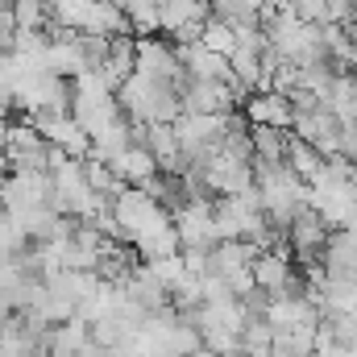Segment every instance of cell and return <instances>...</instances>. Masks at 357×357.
I'll return each mask as SVG.
<instances>
[{
    "mask_svg": "<svg viewBox=\"0 0 357 357\" xmlns=\"http://www.w3.org/2000/svg\"><path fill=\"white\" fill-rule=\"evenodd\" d=\"M241 116L250 125H274V129H291L295 121V108L287 100V91H274V88H262V91H250L241 100Z\"/></svg>",
    "mask_w": 357,
    "mask_h": 357,
    "instance_id": "6da1fadb",
    "label": "cell"
},
{
    "mask_svg": "<svg viewBox=\"0 0 357 357\" xmlns=\"http://www.w3.org/2000/svg\"><path fill=\"white\" fill-rule=\"evenodd\" d=\"M175 54H178V67H183V75H187V79H216V84H229V79H233L229 59H225V54H216V50H208L204 42L175 46Z\"/></svg>",
    "mask_w": 357,
    "mask_h": 357,
    "instance_id": "7a4b0ae2",
    "label": "cell"
},
{
    "mask_svg": "<svg viewBox=\"0 0 357 357\" xmlns=\"http://www.w3.org/2000/svg\"><path fill=\"white\" fill-rule=\"evenodd\" d=\"M133 59H137V38H133V33H112V38H108V54H104V63H100L96 75L116 91L129 75H133Z\"/></svg>",
    "mask_w": 357,
    "mask_h": 357,
    "instance_id": "3957f363",
    "label": "cell"
},
{
    "mask_svg": "<svg viewBox=\"0 0 357 357\" xmlns=\"http://www.w3.org/2000/svg\"><path fill=\"white\" fill-rule=\"evenodd\" d=\"M108 167H112V175L121 178V183H129V187H146L150 178L158 175V162H154V154L146 146H125Z\"/></svg>",
    "mask_w": 357,
    "mask_h": 357,
    "instance_id": "277c9868",
    "label": "cell"
},
{
    "mask_svg": "<svg viewBox=\"0 0 357 357\" xmlns=\"http://www.w3.org/2000/svg\"><path fill=\"white\" fill-rule=\"evenodd\" d=\"M84 33H100V38H112V33H133L129 29V17L116 0H91L88 13H84Z\"/></svg>",
    "mask_w": 357,
    "mask_h": 357,
    "instance_id": "5b68a950",
    "label": "cell"
},
{
    "mask_svg": "<svg viewBox=\"0 0 357 357\" xmlns=\"http://www.w3.org/2000/svg\"><path fill=\"white\" fill-rule=\"evenodd\" d=\"M320 104H328V112L345 125H357V75H349V71H341V75H333V84H328V91H324V100Z\"/></svg>",
    "mask_w": 357,
    "mask_h": 357,
    "instance_id": "8992f818",
    "label": "cell"
},
{
    "mask_svg": "<svg viewBox=\"0 0 357 357\" xmlns=\"http://www.w3.org/2000/svg\"><path fill=\"white\" fill-rule=\"evenodd\" d=\"M287 167H291L295 175L303 178V183H312V178L324 171V154H320L316 146L299 142L295 133H287Z\"/></svg>",
    "mask_w": 357,
    "mask_h": 357,
    "instance_id": "52a82bcc",
    "label": "cell"
},
{
    "mask_svg": "<svg viewBox=\"0 0 357 357\" xmlns=\"http://www.w3.org/2000/svg\"><path fill=\"white\" fill-rule=\"evenodd\" d=\"M208 13L229 21L233 29L241 25H262V0H208Z\"/></svg>",
    "mask_w": 357,
    "mask_h": 357,
    "instance_id": "ba28073f",
    "label": "cell"
},
{
    "mask_svg": "<svg viewBox=\"0 0 357 357\" xmlns=\"http://www.w3.org/2000/svg\"><path fill=\"white\" fill-rule=\"evenodd\" d=\"M287 133H291V129H274V125H250L254 158H266V162H287Z\"/></svg>",
    "mask_w": 357,
    "mask_h": 357,
    "instance_id": "9c48e42d",
    "label": "cell"
},
{
    "mask_svg": "<svg viewBox=\"0 0 357 357\" xmlns=\"http://www.w3.org/2000/svg\"><path fill=\"white\" fill-rule=\"evenodd\" d=\"M237 341H241V354L245 357H270L274 328L266 324V316H254V320H245V328L237 333Z\"/></svg>",
    "mask_w": 357,
    "mask_h": 357,
    "instance_id": "30bf717a",
    "label": "cell"
},
{
    "mask_svg": "<svg viewBox=\"0 0 357 357\" xmlns=\"http://www.w3.org/2000/svg\"><path fill=\"white\" fill-rule=\"evenodd\" d=\"M199 42L208 46V50H216V54H225L229 59V50L237 46V29L229 25V21H220V17H204V33H199Z\"/></svg>",
    "mask_w": 357,
    "mask_h": 357,
    "instance_id": "8fae6325",
    "label": "cell"
},
{
    "mask_svg": "<svg viewBox=\"0 0 357 357\" xmlns=\"http://www.w3.org/2000/svg\"><path fill=\"white\" fill-rule=\"evenodd\" d=\"M299 21H312V25H324L328 21V0H282Z\"/></svg>",
    "mask_w": 357,
    "mask_h": 357,
    "instance_id": "7c38bea8",
    "label": "cell"
},
{
    "mask_svg": "<svg viewBox=\"0 0 357 357\" xmlns=\"http://www.w3.org/2000/svg\"><path fill=\"white\" fill-rule=\"evenodd\" d=\"M199 33H204V21H195V17H191V21H183V25H178L171 38H175V46H187V42H199Z\"/></svg>",
    "mask_w": 357,
    "mask_h": 357,
    "instance_id": "4fadbf2b",
    "label": "cell"
},
{
    "mask_svg": "<svg viewBox=\"0 0 357 357\" xmlns=\"http://www.w3.org/2000/svg\"><path fill=\"white\" fill-rule=\"evenodd\" d=\"M75 357H104V349H100V345H96V341L88 337V345H84V349H79Z\"/></svg>",
    "mask_w": 357,
    "mask_h": 357,
    "instance_id": "5bb4252c",
    "label": "cell"
},
{
    "mask_svg": "<svg viewBox=\"0 0 357 357\" xmlns=\"http://www.w3.org/2000/svg\"><path fill=\"white\" fill-rule=\"evenodd\" d=\"M345 29H349V38H354V42H357V17H354V21H349V25H345Z\"/></svg>",
    "mask_w": 357,
    "mask_h": 357,
    "instance_id": "9a60e30c",
    "label": "cell"
},
{
    "mask_svg": "<svg viewBox=\"0 0 357 357\" xmlns=\"http://www.w3.org/2000/svg\"><path fill=\"white\" fill-rule=\"evenodd\" d=\"M33 357H63V354H50V349H38Z\"/></svg>",
    "mask_w": 357,
    "mask_h": 357,
    "instance_id": "2e32d148",
    "label": "cell"
}]
</instances>
